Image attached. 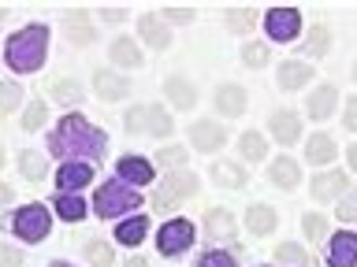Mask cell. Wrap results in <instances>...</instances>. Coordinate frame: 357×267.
<instances>
[{"label":"cell","mask_w":357,"mask_h":267,"mask_svg":"<svg viewBox=\"0 0 357 267\" xmlns=\"http://www.w3.org/2000/svg\"><path fill=\"white\" fill-rule=\"evenodd\" d=\"M160 19L167 22V26H175V22L183 26V22H194V11H190V8H164Z\"/></svg>","instance_id":"ee69618b"},{"label":"cell","mask_w":357,"mask_h":267,"mask_svg":"<svg viewBox=\"0 0 357 267\" xmlns=\"http://www.w3.org/2000/svg\"><path fill=\"white\" fill-rule=\"evenodd\" d=\"M242 63L253 67V71H257V67H264L268 63V44L264 41H245L242 44Z\"/></svg>","instance_id":"60d3db41"},{"label":"cell","mask_w":357,"mask_h":267,"mask_svg":"<svg viewBox=\"0 0 357 267\" xmlns=\"http://www.w3.org/2000/svg\"><path fill=\"white\" fill-rule=\"evenodd\" d=\"M305 108H309V115L317 119V122H328L331 111L339 108V89H335V86H317L309 93V104Z\"/></svg>","instance_id":"7402d4cb"},{"label":"cell","mask_w":357,"mask_h":267,"mask_svg":"<svg viewBox=\"0 0 357 267\" xmlns=\"http://www.w3.org/2000/svg\"><path fill=\"white\" fill-rule=\"evenodd\" d=\"M130 134H149V104H134L127 108V115H123Z\"/></svg>","instance_id":"74e56055"},{"label":"cell","mask_w":357,"mask_h":267,"mask_svg":"<svg viewBox=\"0 0 357 267\" xmlns=\"http://www.w3.org/2000/svg\"><path fill=\"white\" fill-rule=\"evenodd\" d=\"M0 267H22V249L0 241Z\"/></svg>","instance_id":"f6af8a7d"},{"label":"cell","mask_w":357,"mask_h":267,"mask_svg":"<svg viewBox=\"0 0 357 267\" xmlns=\"http://www.w3.org/2000/svg\"><path fill=\"white\" fill-rule=\"evenodd\" d=\"M45 56H49V26L45 22H30L19 33H11L4 44V63L15 74H33L45 67Z\"/></svg>","instance_id":"7a4b0ae2"},{"label":"cell","mask_w":357,"mask_h":267,"mask_svg":"<svg viewBox=\"0 0 357 267\" xmlns=\"http://www.w3.org/2000/svg\"><path fill=\"white\" fill-rule=\"evenodd\" d=\"M45 119H49V108H45V100H30L26 111H22V122H19V127L26 130V134H33V130L45 127Z\"/></svg>","instance_id":"d590c367"},{"label":"cell","mask_w":357,"mask_h":267,"mask_svg":"<svg viewBox=\"0 0 357 267\" xmlns=\"http://www.w3.org/2000/svg\"><path fill=\"white\" fill-rule=\"evenodd\" d=\"M354 82H357V63H354Z\"/></svg>","instance_id":"9f6ffc18"},{"label":"cell","mask_w":357,"mask_h":267,"mask_svg":"<svg viewBox=\"0 0 357 267\" xmlns=\"http://www.w3.org/2000/svg\"><path fill=\"white\" fill-rule=\"evenodd\" d=\"M145 234H149V216H142V211H138V216H130V219H123V222H116V241L127 245V249L142 245Z\"/></svg>","instance_id":"cb8c5ba5"},{"label":"cell","mask_w":357,"mask_h":267,"mask_svg":"<svg viewBox=\"0 0 357 267\" xmlns=\"http://www.w3.org/2000/svg\"><path fill=\"white\" fill-rule=\"evenodd\" d=\"M197 193V175L194 171H167L153 189V208L156 211H172L178 200Z\"/></svg>","instance_id":"5b68a950"},{"label":"cell","mask_w":357,"mask_h":267,"mask_svg":"<svg viewBox=\"0 0 357 267\" xmlns=\"http://www.w3.org/2000/svg\"><path fill=\"white\" fill-rule=\"evenodd\" d=\"M205 234H208V241H216V245H234V238H238L234 216H231L227 208H212V211H205Z\"/></svg>","instance_id":"5bb4252c"},{"label":"cell","mask_w":357,"mask_h":267,"mask_svg":"<svg viewBox=\"0 0 357 267\" xmlns=\"http://www.w3.org/2000/svg\"><path fill=\"white\" fill-rule=\"evenodd\" d=\"M194 267H238V264H234V256H231V252L208 249V252H201V256H197V264H194Z\"/></svg>","instance_id":"7bdbcfd3"},{"label":"cell","mask_w":357,"mask_h":267,"mask_svg":"<svg viewBox=\"0 0 357 267\" xmlns=\"http://www.w3.org/2000/svg\"><path fill=\"white\" fill-rule=\"evenodd\" d=\"M245 227H250V234H272L279 227V216H275V208H268V204H250L245 208Z\"/></svg>","instance_id":"4316f807"},{"label":"cell","mask_w":357,"mask_h":267,"mask_svg":"<svg viewBox=\"0 0 357 267\" xmlns=\"http://www.w3.org/2000/svg\"><path fill=\"white\" fill-rule=\"evenodd\" d=\"M172 130H175L172 111L160 108V104H149V134H153V138H167Z\"/></svg>","instance_id":"e575fe53"},{"label":"cell","mask_w":357,"mask_h":267,"mask_svg":"<svg viewBox=\"0 0 357 267\" xmlns=\"http://www.w3.org/2000/svg\"><path fill=\"white\" fill-rule=\"evenodd\" d=\"M49 230H52V208L49 204H22L15 216H11V234H15L19 241H30V245H38L49 238Z\"/></svg>","instance_id":"277c9868"},{"label":"cell","mask_w":357,"mask_h":267,"mask_svg":"<svg viewBox=\"0 0 357 267\" xmlns=\"http://www.w3.org/2000/svg\"><path fill=\"white\" fill-rule=\"evenodd\" d=\"M212 182H220L223 189H242L245 182H250V175H245V167L238 160H216L208 167Z\"/></svg>","instance_id":"603a6c76"},{"label":"cell","mask_w":357,"mask_h":267,"mask_svg":"<svg viewBox=\"0 0 357 267\" xmlns=\"http://www.w3.org/2000/svg\"><path fill=\"white\" fill-rule=\"evenodd\" d=\"M93 182V163H63L60 171H56V193H78V189H86Z\"/></svg>","instance_id":"4fadbf2b"},{"label":"cell","mask_w":357,"mask_h":267,"mask_svg":"<svg viewBox=\"0 0 357 267\" xmlns=\"http://www.w3.org/2000/svg\"><path fill=\"white\" fill-rule=\"evenodd\" d=\"M312 82V63H301V60H283L279 63V89L287 93H298L301 86Z\"/></svg>","instance_id":"ffe728a7"},{"label":"cell","mask_w":357,"mask_h":267,"mask_svg":"<svg viewBox=\"0 0 357 267\" xmlns=\"http://www.w3.org/2000/svg\"><path fill=\"white\" fill-rule=\"evenodd\" d=\"M22 104V86L19 82H0V115L15 111Z\"/></svg>","instance_id":"ab89813d"},{"label":"cell","mask_w":357,"mask_h":267,"mask_svg":"<svg viewBox=\"0 0 357 267\" xmlns=\"http://www.w3.org/2000/svg\"><path fill=\"white\" fill-rule=\"evenodd\" d=\"M190 145L197 152H220L227 145V130H223V122L197 119V122H190Z\"/></svg>","instance_id":"ba28073f"},{"label":"cell","mask_w":357,"mask_h":267,"mask_svg":"<svg viewBox=\"0 0 357 267\" xmlns=\"http://www.w3.org/2000/svg\"><path fill=\"white\" fill-rule=\"evenodd\" d=\"M275 260L287 264V267H309V252L301 249V245H294V241H283L275 249Z\"/></svg>","instance_id":"8d00e7d4"},{"label":"cell","mask_w":357,"mask_h":267,"mask_svg":"<svg viewBox=\"0 0 357 267\" xmlns=\"http://www.w3.org/2000/svg\"><path fill=\"white\" fill-rule=\"evenodd\" d=\"M142 208V193L134 186H123V182H105V186H97V193H93V211L100 219H119L127 211H138Z\"/></svg>","instance_id":"3957f363"},{"label":"cell","mask_w":357,"mask_h":267,"mask_svg":"<svg viewBox=\"0 0 357 267\" xmlns=\"http://www.w3.org/2000/svg\"><path fill=\"white\" fill-rule=\"evenodd\" d=\"M346 186H350L346 171H335V167H331V171H320L317 178H312V197H317L320 204H328V200L346 193Z\"/></svg>","instance_id":"e0dca14e"},{"label":"cell","mask_w":357,"mask_h":267,"mask_svg":"<svg viewBox=\"0 0 357 267\" xmlns=\"http://www.w3.org/2000/svg\"><path fill=\"white\" fill-rule=\"evenodd\" d=\"M164 97H167V104L178 108V111H190V108L197 104L194 82H190V78H178V74H172V78L164 82Z\"/></svg>","instance_id":"d6986e66"},{"label":"cell","mask_w":357,"mask_h":267,"mask_svg":"<svg viewBox=\"0 0 357 267\" xmlns=\"http://www.w3.org/2000/svg\"><path fill=\"white\" fill-rule=\"evenodd\" d=\"M93 93L112 104V100H123L130 93V82L119 71H112V67H100V71H93Z\"/></svg>","instance_id":"9a60e30c"},{"label":"cell","mask_w":357,"mask_h":267,"mask_svg":"<svg viewBox=\"0 0 357 267\" xmlns=\"http://www.w3.org/2000/svg\"><path fill=\"white\" fill-rule=\"evenodd\" d=\"M328 267H357V234L335 230L328 238Z\"/></svg>","instance_id":"9c48e42d"},{"label":"cell","mask_w":357,"mask_h":267,"mask_svg":"<svg viewBox=\"0 0 357 267\" xmlns=\"http://www.w3.org/2000/svg\"><path fill=\"white\" fill-rule=\"evenodd\" d=\"M328 49H331V30L324 26V22H317V26L305 33V41H301V52L305 56H324Z\"/></svg>","instance_id":"d6a6232c"},{"label":"cell","mask_w":357,"mask_h":267,"mask_svg":"<svg viewBox=\"0 0 357 267\" xmlns=\"http://www.w3.org/2000/svg\"><path fill=\"white\" fill-rule=\"evenodd\" d=\"M264 30H268V38L279 41V44L294 41L298 33H301V11L298 8H268Z\"/></svg>","instance_id":"52a82bcc"},{"label":"cell","mask_w":357,"mask_h":267,"mask_svg":"<svg viewBox=\"0 0 357 267\" xmlns=\"http://www.w3.org/2000/svg\"><path fill=\"white\" fill-rule=\"evenodd\" d=\"M268 182L279 186V189H298L301 182V167L294 156H275L272 163H268Z\"/></svg>","instance_id":"ac0fdd59"},{"label":"cell","mask_w":357,"mask_h":267,"mask_svg":"<svg viewBox=\"0 0 357 267\" xmlns=\"http://www.w3.org/2000/svg\"><path fill=\"white\" fill-rule=\"evenodd\" d=\"M116 178H123V182H130L134 189L138 186H149L156 182V167L145 160V156H119L116 163Z\"/></svg>","instance_id":"30bf717a"},{"label":"cell","mask_w":357,"mask_h":267,"mask_svg":"<svg viewBox=\"0 0 357 267\" xmlns=\"http://www.w3.org/2000/svg\"><path fill=\"white\" fill-rule=\"evenodd\" d=\"M49 267H75V264H67V260H52Z\"/></svg>","instance_id":"f5cc1de1"},{"label":"cell","mask_w":357,"mask_h":267,"mask_svg":"<svg viewBox=\"0 0 357 267\" xmlns=\"http://www.w3.org/2000/svg\"><path fill=\"white\" fill-rule=\"evenodd\" d=\"M253 22H257V11H250V8L227 11V30H231V33H250Z\"/></svg>","instance_id":"f35d334b"},{"label":"cell","mask_w":357,"mask_h":267,"mask_svg":"<svg viewBox=\"0 0 357 267\" xmlns=\"http://www.w3.org/2000/svg\"><path fill=\"white\" fill-rule=\"evenodd\" d=\"M138 33H142V41L149 44V49H167L172 44V30H167V22L156 15V11H145V15H138Z\"/></svg>","instance_id":"2e32d148"},{"label":"cell","mask_w":357,"mask_h":267,"mask_svg":"<svg viewBox=\"0 0 357 267\" xmlns=\"http://www.w3.org/2000/svg\"><path fill=\"white\" fill-rule=\"evenodd\" d=\"M335 152H339V145H335L331 134H312V138L305 141V160H309V163H317V167L331 163V160H335Z\"/></svg>","instance_id":"484cf974"},{"label":"cell","mask_w":357,"mask_h":267,"mask_svg":"<svg viewBox=\"0 0 357 267\" xmlns=\"http://www.w3.org/2000/svg\"><path fill=\"white\" fill-rule=\"evenodd\" d=\"M194 245V222L190 219H167L156 230V252L160 256H183Z\"/></svg>","instance_id":"8992f818"},{"label":"cell","mask_w":357,"mask_h":267,"mask_svg":"<svg viewBox=\"0 0 357 267\" xmlns=\"http://www.w3.org/2000/svg\"><path fill=\"white\" fill-rule=\"evenodd\" d=\"M346 160H350V171L357 175V145H350V149H346Z\"/></svg>","instance_id":"f907efd6"},{"label":"cell","mask_w":357,"mask_h":267,"mask_svg":"<svg viewBox=\"0 0 357 267\" xmlns=\"http://www.w3.org/2000/svg\"><path fill=\"white\" fill-rule=\"evenodd\" d=\"M4 15H8V11H4V8H0V22H4Z\"/></svg>","instance_id":"11a10c76"},{"label":"cell","mask_w":357,"mask_h":267,"mask_svg":"<svg viewBox=\"0 0 357 267\" xmlns=\"http://www.w3.org/2000/svg\"><path fill=\"white\" fill-rule=\"evenodd\" d=\"M268 134H272L279 145H294V141L301 138V119H298V111L275 108L272 115H268Z\"/></svg>","instance_id":"7c38bea8"},{"label":"cell","mask_w":357,"mask_h":267,"mask_svg":"<svg viewBox=\"0 0 357 267\" xmlns=\"http://www.w3.org/2000/svg\"><path fill=\"white\" fill-rule=\"evenodd\" d=\"M238 152H242V160H245V163L264 160V156H268V141H264V134H261V130H245L242 138H238Z\"/></svg>","instance_id":"f1b7e54d"},{"label":"cell","mask_w":357,"mask_h":267,"mask_svg":"<svg viewBox=\"0 0 357 267\" xmlns=\"http://www.w3.org/2000/svg\"><path fill=\"white\" fill-rule=\"evenodd\" d=\"M301 227H305L309 241H328V219H324L320 211H309V216L301 219Z\"/></svg>","instance_id":"b9f144b4"},{"label":"cell","mask_w":357,"mask_h":267,"mask_svg":"<svg viewBox=\"0 0 357 267\" xmlns=\"http://www.w3.org/2000/svg\"><path fill=\"white\" fill-rule=\"evenodd\" d=\"M186 160H190V152L183 145H164V149L156 152V163L167 167V171H186Z\"/></svg>","instance_id":"836d02e7"},{"label":"cell","mask_w":357,"mask_h":267,"mask_svg":"<svg viewBox=\"0 0 357 267\" xmlns=\"http://www.w3.org/2000/svg\"><path fill=\"white\" fill-rule=\"evenodd\" d=\"M82 252L93 267H112V260H116V249H112V241H105V238H89L82 245Z\"/></svg>","instance_id":"1f68e13d"},{"label":"cell","mask_w":357,"mask_h":267,"mask_svg":"<svg viewBox=\"0 0 357 267\" xmlns=\"http://www.w3.org/2000/svg\"><path fill=\"white\" fill-rule=\"evenodd\" d=\"M335 216H339V222H354V219H357V193L342 197V200H339V211H335Z\"/></svg>","instance_id":"bcb514c9"},{"label":"cell","mask_w":357,"mask_h":267,"mask_svg":"<svg viewBox=\"0 0 357 267\" xmlns=\"http://www.w3.org/2000/svg\"><path fill=\"white\" fill-rule=\"evenodd\" d=\"M19 171H22V178H30V182H45V175H49V163H45L41 152L26 149V152H19Z\"/></svg>","instance_id":"4dcf8cb0"},{"label":"cell","mask_w":357,"mask_h":267,"mask_svg":"<svg viewBox=\"0 0 357 267\" xmlns=\"http://www.w3.org/2000/svg\"><path fill=\"white\" fill-rule=\"evenodd\" d=\"M63 30H67V38H71V44H93L97 41V30H93L89 11H67Z\"/></svg>","instance_id":"44dd1931"},{"label":"cell","mask_w":357,"mask_h":267,"mask_svg":"<svg viewBox=\"0 0 357 267\" xmlns=\"http://www.w3.org/2000/svg\"><path fill=\"white\" fill-rule=\"evenodd\" d=\"M49 152L56 160H67V163H75V160L97 163L100 156L108 152V138H105V130H97L86 115L71 111V115H63L56 122V130L49 134Z\"/></svg>","instance_id":"6da1fadb"},{"label":"cell","mask_w":357,"mask_h":267,"mask_svg":"<svg viewBox=\"0 0 357 267\" xmlns=\"http://www.w3.org/2000/svg\"><path fill=\"white\" fill-rule=\"evenodd\" d=\"M123 267H149V260H142V256H130V260L123 264Z\"/></svg>","instance_id":"816d5d0a"},{"label":"cell","mask_w":357,"mask_h":267,"mask_svg":"<svg viewBox=\"0 0 357 267\" xmlns=\"http://www.w3.org/2000/svg\"><path fill=\"white\" fill-rule=\"evenodd\" d=\"M342 127L346 130H357V97L346 100V111H342Z\"/></svg>","instance_id":"7dc6e473"},{"label":"cell","mask_w":357,"mask_h":267,"mask_svg":"<svg viewBox=\"0 0 357 267\" xmlns=\"http://www.w3.org/2000/svg\"><path fill=\"white\" fill-rule=\"evenodd\" d=\"M0 167H4V145H0Z\"/></svg>","instance_id":"db71d44e"},{"label":"cell","mask_w":357,"mask_h":267,"mask_svg":"<svg viewBox=\"0 0 357 267\" xmlns=\"http://www.w3.org/2000/svg\"><path fill=\"white\" fill-rule=\"evenodd\" d=\"M49 93H52V100L60 108H78V104H82V97H86V89H82L78 78H56V82L49 86Z\"/></svg>","instance_id":"d4e9b609"},{"label":"cell","mask_w":357,"mask_h":267,"mask_svg":"<svg viewBox=\"0 0 357 267\" xmlns=\"http://www.w3.org/2000/svg\"><path fill=\"white\" fill-rule=\"evenodd\" d=\"M212 104H216V111L223 119H238L245 111V104H250V97H245L242 86L223 82V86H216V93H212Z\"/></svg>","instance_id":"8fae6325"},{"label":"cell","mask_w":357,"mask_h":267,"mask_svg":"<svg viewBox=\"0 0 357 267\" xmlns=\"http://www.w3.org/2000/svg\"><path fill=\"white\" fill-rule=\"evenodd\" d=\"M11 200H15V193H11V186H4V182H0V208H8Z\"/></svg>","instance_id":"681fc988"},{"label":"cell","mask_w":357,"mask_h":267,"mask_svg":"<svg viewBox=\"0 0 357 267\" xmlns=\"http://www.w3.org/2000/svg\"><path fill=\"white\" fill-rule=\"evenodd\" d=\"M100 19H105V22H123V19H127V11H123V8H105V11H100Z\"/></svg>","instance_id":"c3c4849f"},{"label":"cell","mask_w":357,"mask_h":267,"mask_svg":"<svg viewBox=\"0 0 357 267\" xmlns=\"http://www.w3.org/2000/svg\"><path fill=\"white\" fill-rule=\"evenodd\" d=\"M108 52L119 67H142V49H138V41H130V38H116Z\"/></svg>","instance_id":"f546056e"},{"label":"cell","mask_w":357,"mask_h":267,"mask_svg":"<svg viewBox=\"0 0 357 267\" xmlns=\"http://www.w3.org/2000/svg\"><path fill=\"white\" fill-rule=\"evenodd\" d=\"M52 211H56L63 222H78L89 208H86V200L78 197V193H56V197H52Z\"/></svg>","instance_id":"83f0119b"}]
</instances>
